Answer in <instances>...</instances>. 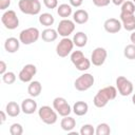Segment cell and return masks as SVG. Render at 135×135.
<instances>
[{"label":"cell","mask_w":135,"mask_h":135,"mask_svg":"<svg viewBox=\"0 0 135 135\" xmlns=\"http://www.w3.org/2000/svg\"><path fill=\"white\" fill-rule=\"evenodd\" d=\"M117 96V89L113 85H108L100 89L94 96L93 103L96 108H103L108 104L109 101L115 99Z\"/></svg>","instance_id":"6da1fadb"},{"label":"cell","mask_w":135,"mask_h":135,"mask_svg":"<svg viewBox=\"0 0 135 135\" xmlns=\"http://www.w3.org/2000/svg\"><path fill=\"white\" fill-rule=\"evenodd\" d=\"M19 9L25 15H38L41 11V3L39 0H19Z\"/></svg>","instance_id":"7a4b0ae2"},{"label":"cell","mask_w":135,"mask_h":135,"mask_svg":"<svg viewBox=\"0 0 135 135\" xmlns=\"http://www.w3.org/2000/svg\"><path fill=\"white\" fill-rule=\"evenodd\" d=\"M38 116L45 124H54L58 119V113L50 105H42L38 110Z\"/></svg>","instance_id":"3957f363"},{"label":"cell","mask_w":135,"mask_h":135,"mask_svg":"<svg viewBox=\"0 0 135 135\" xmlns=\"http://www.w3.org/2000/svg\"><path fill=\"white\" fill-rule=\"evenodd\" d=\"M41 36V33L37 27H27L20 32L19 34V40L21 43L28 45L32 43H35L39 37Z\"/></svg>","instance_id":"277c9868"},{"label":"cell","mask_w":135,"mask_h":135,"mask_svg":"<svg viewBox=\"0 0 135 135\" xmlns=\"http://www.w3.org/2000/svg\"><path fill=\"white\" fill-rule=\"evenodd\" d=\"M95 82L94 76L90 73H84L82 75H80L78 78H76V80L74 81V86L77 91L80 92H84L88 91Z\"/></svg>","instance_id":"5b68a950"},{"label":"cell","mask_w":135,"mask_h":135,"mask_svg":"<svg viewBox=\"0 0 135 135\" xmlns=\"http://www.w3.org/2000/svg\"><path fill=\"white\" fill-rule=\"evenodd\" d=\"M73 47H74L73 39H70L69 37H63L56 45V54L61 58L68 57L73 52Z\"/></svg>","instance_id":"8992f818"},{"label":"cell","mask_w":135,"mask_h":135,"mask_svg":"<svg viewBox=\"0 0 135 135\" xmlns=\"http://www.w3.org/2000/svg\"><path fill=\"white\" fill-rule=\"evenodd\" d=\"M1 22L7 30H15L19 26V19L13 9L5 11L1 16Z\"/></svg>","instance_id":"52a82bcc"},{"label":"cell","mask_w":135,"mask_h":135,"mask_svg":"<svg viewBox=\"0 0 135 135\" xmlns=\"http://www.w3.org/2000/svg\"><path fill=\"white\" fill-rule=\"evenodd\" d=\"M116 89L121 96H129L133 93V83L124 76H118L116 78Z\"/></svg>","instance_id":"ba28073f"},{"label":"cell","mask_w":135,"mask_h":135,"mask_svg":"<svg viewBox=\"0 0 135 135\" xmlns=\"http://www.w3.org/2000/svg\"><path fill=\"white\" fill-rule=\"evenodd\" d=\"M53 108L55 109V111L62 117L64 116H69L72 112V108L69 104V102L66 101L65 98L63 97H56L53 100Z\"/></svg>","instance_id":"9c48e42d"},{"label":"cell","mask_w":135,"mask_h":135,"mask_svg":"<svg viewBox=\"0 0 135 135\" xmlns=\"http://www.w3.org/2000/svg\"><path fill=\"white\" fill-rule=\"evenodd\" d=\"M74 31H75V22L74 20H70L69 18L62 19L57 26V32L61 37H69Z\"/></svg>","instance_id":"30bf717a"},{"label":"cell","mask_w":135,"mask_h":135,"mask_svg":"<svg viewBox=\"0 0 135 135\" xmlns=\"http://www.w3.org/2000/svg\"><path fill=\"white\" fill-rule=\"evenodd\" d=\"M36 73H37L36 65L28 63V64H25L21 69V71L18 74V78L22 82H31L33 80V77L36 75Z\"/></svg>","instance_id":"8fae6325"},{"label":"cell","mask_w":135,"mask_h":135,"mask_svg":"<svg viewBox=\"0 0 135 135\" xmlns=\"http://www.w3.org/2000/svg\"><path fill=\"white\" fill-rule=\"evenodd\" d=\"M108 57V52L104 47L98 46L91 54V62L95 66H101Z\"/></svg>","instance_id":"7c38bea8"},{"label":"cell","mask_w":135,"mask_h":135,"mask_svg":"<svg viewBox=\"0 0 135 135\" xmlns=\"http://www.w3.org/2000/svg\"><path fill=\"white\" fill-rule=\"evenodd\" d=\"M120 21L122 27L128 32L135 31V15L134 14H127L120 12Z\"/></svg>","instance_id":"4fadbf2b"},{"label":"cell","mask_w":135,"mask_h":135,"mask_svg":"<svg viewBox=\"0 0 135 135\" xmlns=\"http://www.w3.org/2000/svg\"><path fill=\"white\" fill-rule=\"evenodd\" d=\"M103 27H104L107 33H109V34H116V33H118L121 30L122 24H121V21L116 19V18H109V19H107L104 21Z\"/></svg>","instance_id":"5bb4252c"},{"label":"cell","mask_w":135,"mask_h":135,"mask_svg":"<svg viewBox=\"0 0 135 135\" xmlns=\"http://www.w3.org/2000/svg\"><path fill=\"white\" fill-rule=\"evenodd\" d=\"M21 111L24 114L31 115L37 111V102L33 98H25L21 102Z\"/></svg>","instance_id":"9a60e30c"},{"label":"cell","mask_w":135,"mask_h":135,"mask_svg":"<svg viewBox=\"0 0 135 135\" xmlns=\"http://www.w3.org/2000/svg\"><path fill=\"white\" fill-rule=\"evenodd\" d=\"M20 40L15 37H9L4 41V50L7 53H16L20 47Z\"/></svg>","instance_id":"2e32d148"},{"label":"cell","mask_w":135,"mask_h":135,"mask_svg":"<svg viewBox=\"0 0 135 135\" xmlns=\"http://www.w3.org/2000/svg\"><path fill=\"white\" fill-rule=\"evenodd\" d=\"M58 35L59 34H58L57 30H54L52 27H47V28H45V30L42 31L40 37L45 42H53V41H55L57 39Z\"/></svg>","instance_id":"e0dca14e"},{"label":"cell","mask_w":135,"mask_h":135,"mask_svg":"<svg viewBox=\"0 0 135 135\" xmlns=\"http://www.w3.org/2000/svg\"><path fill=\"white\" fill-rule=\"evenodd\" d=\"M41 91H42V85H41V83L39 81H37V80L33 81L32 80L30 82V84L27 86V93H28V95L31 97H33V98L38 97L40 95Z\"/></svg>","instance_id":"ac0fdd59"},{"label":"cell","mask_w":135,"mask_h":135,"mask_svg":"<svg viewBox=\"0 0 135 135\" xmlns=\"http://www.w3.org/2000/svg\"><path fill=\"white\" fill-rule=\"evenodd\" d=\"M73 20L77 24H84L89 20V13L85 9H77L75 13H73Z\"/></svg>","instance_id":"d6986e66"},{"label":"cell","mask_w":135,"mask_h":135,"mask_svg":"<svg viewBox=\"0 0 135 135\" xmlns=\"http://www.w3.org/2000/svg\"><path fill=\"white\" fill-rule=\"evenodd\" d=\"M5 112H6L7 116H9V117H16L21 112V105H19L15 101H9L5 105Z\"/></svg>","instance_id":"ffe728a7"},{"label":"cell","mask_w":135,"mask_h":135,"mask_svg":"<svg viewBox=\"0 0 135 135\" xmlns=\"http://www.w3.org/2000/svg\"><path fill=\"white\" fill-rule=\"evenodd\" d=\"M60 127L63 131L71 132L76 127V120L71 116H64L60 121Z\"/></svg>","instance_id":"44dd1931"},{"label":"cell","mask_w":135,"mask_h":135,"mask_svg":"<svg viewBox=\"0 0 135 135\" xmlns=\"http://www.w3.org/2000/svg\"><path fill=\"white\" fill-rule=\"evenodd\" d=\"M89 111V105L84 101H76L73 105V112L77 116H83L88 113Z\"/></svg>","instance_id":"7402d4cb"},{"label":"cell","mask_w":135,"mask_h":135,"mask_svg":"<svg viewBox=\"0 0 135 135\" xmlns=\"http://www.w3.org/2000/svg\"><path fill=\"white\" fill-rule=\"evenodd\" d=\"M73 42H74V45H76L77 47L85 46L86 43H88V36H86V34L83 33V32H77L76 34H74Z\"/></svg>","instance_id":"603a6c76"},{"label":"cell","mask_w":135,"mask_h":135,"mask_svg":"<svg viewBox=\"0 0 135 135\" xmlns=\"http://www.w3.org/2000/svg\"><path fill=\"white\" fill-rule=\"evenodd\" d=\"M72 7H73V6H72L71 4H68V3H62V4L58 5V7H57V14H58V15H59L61 18L65 19V18L70 17V16L73 14Z\"/></svg>","instance_id":"cb8c5ba5"},{"label":"cell","mask_w":135,"mask_h":135,"mask_svg":"<svg viewBox=\"0 0 135 135\" xmlns=\"http://www.w3.org/2000/svg\"><path fill=\"white\" fill-rule=\"evenodd\" d=\"M39 22H40L42 25L49 27V26H51V25L54 24L55 18H54V16H53L52 14H50V13H42V14H40V16H39Z\"/></svg>","instance_id":"d4e9b609"},{"label":"cell","mask_w":135,"mask_h":135,"mask_svg":"<svg viewBox=\"0 0 135 135\" xmlns=\"http://www.w3.org/2000/svg\"><path fill=\"white\" fill-rule=\"evenodd\" d=\"M110 133H111V128L105 122L99 123L95 129V134L96 135H109Z\"/></svg>","instance_id":"484cf974"},{"label":"cell","mask_w":135,"mask_h":135,"mask_svg":"<svg viewBox=\"0 0 135 135\" xmlns=\"http://www.w3.org/2000/svg\"><path fill=\"white\" fill-rule=\"evenodd\" d=\"M120 11L121 13H127V14H134L135 12V4L133 3V1L130 0H126L121 5H120Z\"/></svg>","instance_id":"4316f807"},{"label":"cell","mask_w":135,"mask_h":135,"mask_svg":"<svg viewBox=\"0 0 135 135\" xmlns=\"http://www.w3.org/2000/svg\"><path fill=\"white\" fill-rule=\"evenodd\" d=\"M123 55L127 59L134 60L135 59V44L131 43V44L126 45V47L123 50Z\"/></svg>","instance_id":"83f0119b"},{"label":"cell","mask_w":135,"mask_h":135,"mask_svg":"<svg viewBox=\"0 0 135 135\" xmlns=\"http://www.w3.org/2000/svg\"><path fill=\"white\" fill-rule=\"evenodd\" d=\"M83 58H84V55L81 51H73L71 53V61L74 65H77Z\"/></svg>","instance_id":"f1b7e54d"},{"label":"cell","mask_w":135,"mask_h":135,"mask_svg":"<svg viewBox=\"0 0 135 135\" xmlns=\"http://www.w3.org/2000/svg\"><path fill=\"white\" fill-rule=\"evenodd\" d=\"M91 60H89L86 57H84L77 65H75V68L78 70V71H81V72H84V71H88L90 68H91Z\"/></svg>","instance_id":"f546056e"},{"label":"cell","mask_w":135,"mask_h":135,"mask_svg":"<svg viewBox=\"0 0 135 135\" xmlns=\"http://www.w3.org/2000/svg\"><path fill=\"white\" fill-rule=\"evenodd\" d=\"M2 80L6 84H13L16 81V75L14 72H5L2 75Z\"/></svg>","instance_id":"4dcf8cb0"},{"label":"cell","mask_w":135,"mask_h":135,"mask_svg":"<svg viewBox=\"0 0 135 135\" xmlns=\"http://www.w3.org/2000/svg\"><path fill=\"white\" fill-rule=\"evenodd\" d=\"M79 133L81 135H93V134H95V129H94V127L92 124L85 123V124H83L81 127Z\"/></svg>","instance_id":"1f68e13d"},{"label":"cell","mask_w":135,"mask_h":135,"mask_svg":"<svg viewBox=\"0 0 135 135\" xmlns=\"http://www.w3.org/2000/svg\"><path fill=\"white\" fill-rule=\"evenodd\" d=\"M9 133L11 135H21L23 133V128L20 123L15 122L9 127Z\"/></svg>","instance_id":"d6a6232c"},{"label":"cell","mask_w":135,"mask_h":135,"mask_svg":"<svg viewBox=\"0 0 135 135\" xmlns=\"http://www.w3.org/2000/svg\"><path fill=\"white\" fill-rule=\"evenodd\" d=\"M43 4L45 5V7L53 9L58 7V0H43Z\"/></svg>","instance_id":"836d02e7"},{"label":"cell","mask_w":135,"mask_h":135,"mask_svg":"<svg viewBox=\"0 0 135 135\" xmlns=\"http://www.w3.org/2000/svg\"><path fill=\"white\" fill-rule=\"evenodd\" d=\"M111 1L112 0H93V3L97 7H104V6H108Z\"/></svg>","instance_id":"e575fe53"},{"label":"cell","mask_w":135,"mask_h":135,"mask_svg":"<svg viewBox=\"0 0 135 135\" xmlns=\"http://www.w3.org/2000/svg\"><path fill=\"white\" fill-rule=\"evenodd\" d=\"M11 5V0H0V9L5 11Z\"/></svg>","instance_id":"d590c367"},{"label":"cell","mask_w":135,"mask_h":135,"mask_svg":"<svg viewBox=\"0 0 135 135\" xmlns=\"http://www.w3.org/2000/svg\"><path fill=\"white\" fill-rule=\"evenodd\" d=\"M69 2L73 7H79L82 4L83 0H69Z\"/></svg>","instance_id":"8d00e7d4"},{"label":"cell","mask_w":135,"mask_h":135,"mask_svg":"<svg viewBox=\"0 0 135 135\" xmlns=\"http://www.w3.org/2000/svg\"><path fill=\"white\" fill-rule=\"evenodd\" d=\"M5 72H6V63L3 60H1L0 61V74L3 75Z\"/></svg>","instance_id":"74e56055"},{"label":"cell","mask_w":135,"mask_h":135,"mask_svg":"<svg viewBox=\"0 0 135 135\" xmlns=\"http://www.w3.org/2000/svg\"><path fill=\"white\" fill-rule=\"evenodd\" d=\"M6 112H4V111H1L0 112V116H1V120H0V123H3L4 121H5V119H6Z\"/></svg>","instance_id":"f35d334b"},{"label":"cell","mask_w":135,"mask_h":135,"mask_svg":"<svg viewBox=\"0 0 135 135\" xmlns=\"http://www.w3.org/2000/svg\"><path fill=\"white\" fill-rule=\"evenodd\" d=\"M124 1H126V0H112V2H113L115 5H117V6H118V5H121Z\"/></svg>","instance_id":"ab89813d"},{"label":"cell","mask_w":135,"mask_h":135,"mask_svg":"<svg viewBox=\"0 0 135 135\" xmlns=\"http://www.w3.org/2000/svg\"><path fill=\"white\" fill-rule=\"evenodd\" d=\"M130 40H131V42H132L133 44H135V31L132 32V34H131V36H130Z\"/></svg>","instance_id":"60d3db41"},{"label":"cell","mask_w":135,"mask_h":135,"mask_svg":"<svg viewBox=\"0 0 135 135\" xmlns=\"http://www.w3.org/2000/svg\"><path fill=\"white\" fill-rule=\"evenodd\" d=\"M132 102H133V104L135 105V93H134L133 96H132Z\"/></svg>","instance_id":"b9f144b4"},{"label":"cell","mask_w":135,"mask_h":135,"mask_svg":"<svg viewBox=\"0 0 135 135\" xmlns=\"http://www.w3.org/2000/svg\"><path fill=\"white\" fill-rule=\"evenodd\" d=\"M132 1H133V3H134V4H135V0H132Z\"/></svg>","instance_id":"7bdbcfd3"}]
</instances>
